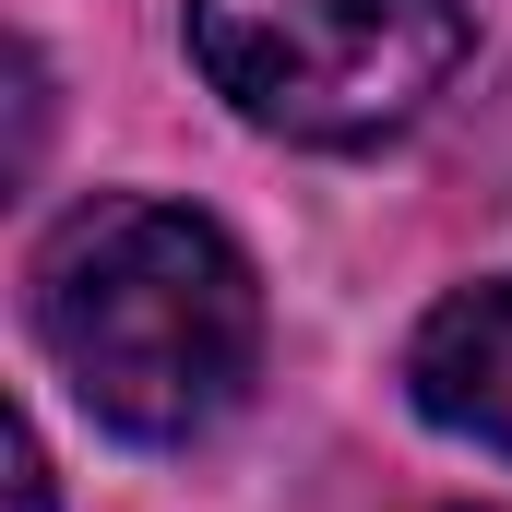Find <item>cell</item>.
Segmentation results:
<instances>
[{
	"mask_svg": "<svg viewBox=\"0 0 512 512\" xmlns=\"http://www.w3.org/2000/svg\"><path fill=\"white\" fill-rule=\"evenodd\" d=\"M0 441H12V512H48V453H36V417H12Z\"/></svg>",
	"mask_w": 512,
	"mask_h": 512,
	"instance_id": "277c9868",
	"label": "cell"
},
{
	"mask_svg": "<svg viewBox=\"0 0 512 512\" xmlns=\"http://www.w3.org/2000/svg\"><path fill=\"white\" fill-rule=\"evenodd\" d=\"M441 512H477V501H441Z\"/></svg>",
	"mask_w": 512,
	"mask_h": 512,
	"instance_id": "5b68a950",
	"label": "cell"
},
{
	"mask_svg": "<svg viewBox=\"0 0 512 512\" xmlns=\"http://www.w3.org/2000/svg\"><path fill=\"white\" fill-rule=\"evenodd\" d=\"M405 393H417L429 429H453V441H477V453H512V274L441 298V310L417 322Z\"/></svg>",
	"mask_w": 512,
	"mask_h": 512,
	"instance_id": "3957f363",
	"label": "cell"
},
{
	"mask_svg": "<svg viewBox=\"0 0 512 512\" xmlns=\"http://www.w3.org/2000/svg\"><path fill=\"white\" fill-rule=\"evenodd\" d=\"M24 310H36V346L60 358V382L120 441L215 429L262 358V286L239 262V239L215 215L143 203V191L72 203L36 239Z\"/></svg>",
	"mask_w": 512,
	"mask_h": 512,
	"instance_id": "6da1fadb",
	"label": "cell"
},
{
	"mask_svg": "<svg viewBox=\"0 0 512 512\" xmlns=\"http://www.w3.org/2000/svg\"><path fill=\"white\" fill-rule=\"evenodd\" d=\"M191 60L274 143H382L465 72V0H191Z\"/></svg>",
	"mask_w": 512,
	"mask_h": 512,
	"instance_id": "7a4b0ae2",
	"label": "cell"
}]
</instances>
